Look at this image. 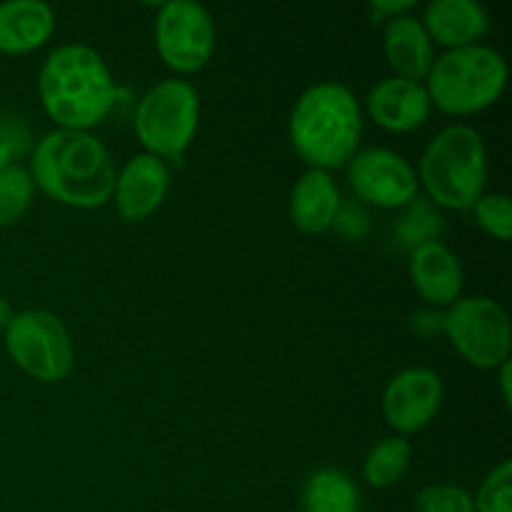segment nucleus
Here are the masks:
<instances>
[{"label":"nucleus","instance_id":"obj_4","mask_svg":"<svg viewBox=\"0 0 512 512\" xmlns=\"http://www.w3.org/2000/svg\"><path fill=\"white\" fill-rule=\"evenodd\" d=\"M488 180V155L470 125L440 130L420 158V183L443 208L473 210Z\"/></svg>","mask_w":512,"mask_h":512},{"label":"nucleus","instance_id":"obj_3","mask_svg":"<svg viewBox=\"0 0 512 512\" xmlns=\"http://www.w3.org/2000/svg\"><path fill=\"white\" fill-rule=\"evenodd\" d=\"M363 133L360 103L345 85L318 83L305 90L290 113V143L313 170L350 163Z\"/></svg>","mask_w":512,"mask_h":512},{"label":"nucleus","instance_id":"obj_23","mask_svg":"<svg viewBox=\"0 0 512 512\" xmlns=\"http://www.w3.org/2000/svg\"><path fill=\"white\" fill-rule=\"evenodd\" d=\"M475 512H512V463H500L473 498Z\"/></svg>","mask_w":512,"mask_h":512},{"label":"nucleus","instance_id":"obj_7","mask_svg":"<svg viewBox=\"0 0 512 512\" xmlns=\"http://www.w3.org/2000/svg\"><path fill=\"white\" fill-rule=\"evenodd\" d=\"M5 348L23 373L40 383H60L73 370V340L58 315L23 310L5 328Z\"/></svg>","mask_w":512,"mask_h":512},{"label":"nucleus","instance_id":"obj_20","mask_svg":"<svg viewBox=\"0 0 512 512\" xmlns=\"http://www.w3.org/2000/svg\"><path fill=\"white\" fill-rule=\"evenodd\" d=\"M410 458H413V445L408 438L395 435V438L380 440L365 458L363 478L373 488H390L408 473Z\"/></svg>","mask_w":512,"mask_h":512},{"label":"nucleus","instance_id":"obj_8","mask_svg":"<svg viewBox=\"0 0 512 512\" xmlns=\"http://www.w3.org/2000/svg\"><path fill=\"white\" fill-rule=\"evenodd\" d=\"M443 333L473 368L493 370L510 360V320L493 298L475 295L455 300L443 315Z\"/></svg>","mask_w":512,"mask_h":512},{"label":"nucleus","instance_id":"obj_1","mask_svg":"<svg viewBox=\"0 0 512 512\" xmlns=\"http://www.w3.org/2000/svg\"><path fill=\"white\" fill-rule=\"evenodd\" d=\"M115 163L88 130L58 128L33 150L30 178L45 195L80 210L103 208L113 198Z\"/></svg>","mask_w":512,"mask_h":512},{"label":"nucleus","instance_id":"obj_11","mask_svg":"<svg viewBox=\"0 0 512 512\" xmlns=\"http://www.w3.org/2000/svg\"><path fill=\"white\" fill-rule=\"evenodd\" d=\"M443 403V380L430 368H408L395 375L383 393V415L393 430L410 435L423 430Z\"/></svg>","mask_w":512,"mask_h":512},{"label":"nucleus","instance_id":"obj_25","mask_svg":"<svg viewBox=\"0 0 512 512\" xmlns=\"http://www.w3.org/2000/svg\"><path fill=\"white\" fill-rule=\"evenodd\" d=\"M423 325H425V328H428V330H425V338H428V335H430V328H433V333H435V330H438V333H443V315L433 313V310H423V313H418L413 318V330H415V333H418V330L423 328Z\"/></svg>","mask_w":512,"mask_h":512},{"label":"nucleus","instance_id":"obj_24","mask_svg":"<svg viewBox=\"0 0 512 512\" xmlns=\"http://www.w3.org/2000/svg\"><path fill=\"white\" fill-rule=\"evenodd\" d=\"M418 512H475L473 495L458 485H428L415 495Z\"/></svg>","mask_w":512,"mask_h":512},{"label":"nucleus","instance_id":"obj_26","mask_svg":"<svg viewBox=\"0 0 512 512\" xmlns=\"http://www.w3.org/2000/svg\"><path fill=\"white\" fill-rule=\"evenodd\" d=\"M510 375H512V368H510V360H508V363L500 365V388H503V400H505V405H508V408H510V403H512Z\"/></svg>","mask_w":512,"mask_h":512},{"label":"nucleus","instance_id":"obj_14","mask_svg":"<svg viewBox=\"0 0 512 512\" xmlns=\"http://www.w3.org/2000/svg\"><path fill=\"white\" fill-rule=\"evenodd\" d=\"M410 278L415 290L430 305H453L463 293V268L448 245L425 240L410 255Z\"/></svg>","mask_w":512,"mask_h":512},{"label":"nucleus","instance_id":"obj_13","mask_svg":"<svg viewBox=\"0 0 512 512\" xmlns=\"http://www.w3.org/2000/svg\"><path fill=\"white\" fill-rule=\"evenodd\" d=\"M430 95L425 85L405 78H385L370 90L368 113L380 128L390 133H410L428 123Z\"/></svg>","mask_w":512,"mask_h":512},{"label":"nucleus","instance_id":"obj_21","mask_svg":"<svg viewBox=\"0 0 512 512\" xmlns=\"http://www.w3.org/2000/svg\"><path fill=\"white\" fill-rule=\"evenodd\" d=\"M33 200V178L20 165L0 168V228L23 218Z\"/></svg>","mask_w":512,"mask_h":512},{"label":"nucleus","instance_id":"obj_22","mask_svg":"<svg viewBox=\"0 0 512 512\" xmlns=\"http://www.w3.org/2000/svg\"><path fill=\"white\" fill-rule=\"evenodd\" d=\"M475 220L480 228L495 240H510L512 238V205L505 193H488L480 195L478 203L473 205Z\"/></svg>","mask_w":512,"mask_h":512},{"label":"nucleus","instance_id":"obj_6","mask_svg":"<svg viewBox=\"0 0 512 512\" xmlns=\"http://www.w3.org/2000/svg\"><path fill=\"white\" fill-rule=\"evenodd\" d=\"M198 118V90L188 80H160L140 98L135 110V133L148 155L173 160L193 143Z\"/></svg>","mask_w":512,"mask_h":512},{"label":"nucleus","instance_id":"obj_9","mask_svg":"<svg viewBox=\"0 0 512 512\" xmlns=\"http://www.w3.org/2000/svg\"><path fill=\"white\" fill-rule=\"evenodd\" d=\"M155 48L175 73L205 68L215 50V25L208 10L193 0H170L155 18Z\"/></svg>","mask_w":512,"mask_h":512},{"label":"nucleus","instance_id":"obj_12","mask_svg":"<svg viewBox=\"0 0 512 512\" xmlns=\"http://www.w3.org/2000/svg\"><path fill=\"white\" fill-rule=\"evenodd\" d=\"M170 190V168L155 155L140 153L115 175L113 200L120 218L140 223L163 205Z\"/></svg>","mask_w":512,"mask_h":512},{"label":"nucleus","instance_id":"obj_16","mask_svg":"<svg viewBox=\"0 0 512 512\" xmlns=\"http://www.w3.org/2000/svg\"><path fill=\"white\" fill-rule=\"evenodd\" d=\"M340 190L330 173L313 170L300 175L290 193V220L300 233L320 235L338 220Z\"/></svg>","mask_w":512,"mask_h":512},{"label":"nucleus","instance_id":"obj_5","mask_svg":"<svg viewBox=\"0 0 512 512\" xmlns=\"http://www.w3.org/2000/svg\"><path fill=\"white\" fill-rule=\"evenodd\" d=\"M508 85V63L490 45H468L440 55L428 73L430 103L448 115H475L490 108Z\"/></svg>","mask_w":512,"mask_h":512},{"label":"nucleus","instance_id":"obj_10","mask_svg":"<svg viewBox=\"0 0 512 512\" xmlns=\"http://www.w3.org/2000/svg\"><path fill=\"white\" fill-rule=\"evenodd\" d=\"M348 183L353 193L375 208H403L418 193V175L403 155L388 148H368L350 158Z\"/></svg>","mask_w":512,"mask_h":512},{"label":"nucleus","instance_id":"obj_18","mask_svg":"<svg viewBox=\"0 0 512 512\" xmlns=\"http://www.w3.org/2000/svg\"><path fill=\"white\" fill-rule=\"evenodd\" d=\"M55 30V13L43 0H10L0 5V50L23 55L40 48Z\"/></svg>","mask_w":512,"mask_h":512},{"label":"nucleus","instance_id":"obj_17","mask_svg":"<svg viewBox=\"0 0 512 512\" xmlns=\"http://www.w3.org/2000/svg\"><path fill=\"white\" fill-rule=\"evenodd\" d=\"M383 50L388 65L395 70V78L415 80L428 78L430 65L435 63L433 40L425 33L423 23L413 15H398L385 25Z\"/></svg>","mask_w":512,"mask_h":512},{"label":"nucleus","instance_id":"obj_2","mask_svg":"<svg viewBox=\"0 0 512 512\" xmlns=\"http://www.w3.org/2000/svg\"><path fill=\"white\" fill-rule=\"evenodd\" d=\"M38 93L45 113L60 128L88 130L113 110L115 80L98 50L60 45L40 68Z\"/></svg>","mask_w":512,"mask_h":512},{"label":"nucleus","instance_id":"obj_15","mask_svg":"<svg viewBox=\"0 0 512 512\" xmlns=\"http://www.w3.org/2000/svg\"><path fill=\"white\" fill-rule=\"evenodd\" d=\"M430 40L450 50L478 45L488 33L490 15L478 0H433L420 20Z\"/></svg>","mask_w":512,"mask_h":512},{"label":"nucleus","instance_id":"obj_19","mask_svg":"<svg viewBox=\"0 0 512 512\" xmlns=\"http://www.w3.org/2000/svg\"><path fill=\"white\" fill-rule=\"evenodd\" d=\"M305 512H358V485L343 470H315L303 490Z\"/></svg>","mask_w":512,"mask_h":512},{"label":"nucleus","instance_id":"obj_27","mask_svg":"<svg viewBox=\"0 0 512 512\" xmlns=\"http://www.w3.org/2000/svg\"><path fill=\"white\" fill-rule=\"evenodd\" d=\"M10 318H13V308H10L8 300L0 295V328H8Z\"/></svg>","mask_w":512,"mask_h":512}]
</instances>
